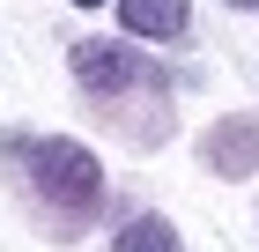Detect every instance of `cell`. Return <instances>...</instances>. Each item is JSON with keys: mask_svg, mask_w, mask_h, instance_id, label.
Instances as JSON below:
<instances>
[{"mask_svg": "<svg viewBox=\"0 0 259 252\" xmlns=\"http://www.w3.org/2000/svg\"><path fill=\"white\" fill-rule=\"evenodd\" d=\"M8 149L30 163V186H37L52 208H67V223H81V215H97L104 208V163L81 141H8Z\"/></svg>", "mask_w": 259, "mask_h": 252, "instance_id": "1", "label": "cell"}, {"mask_svg": "<svg viewBox=\"0 0 259 252\" xmlns=\"http://www.w3.org/2000/svg\"><path fill=\"white\" fill-rule=\"evenodd\" d=\"M74 75H81V89H89V97H119V89L148 82V59H141V52H126V45L89 38V45H74Z\"/></svg>", "mask_w": 259, "mask_h": 252, "instance_id": "2", "label": "cell"}, {"mask_svg": "<svg viewBox=\"0 0 259 252\" xmlns=\"http://www.w3.org/2000/svg\"><path fill=\"white\" fill-rule=\"evenodd\" d=\"M207 171L222 178H252L259 171V119H222V126H207Z\"/></svg>", "mask_w": 259, "mask_h": 252, "instance_id": "3", "label": "cell"}, {"mask_svg": "<svg viewBox=\"0 0 259 252\" xmlns=\"http://www.w3.org/2000/svg\"><path fill=\"white\" fill-rule=\"evenodd\" d=\"M119 22L134 38H178L185 30V0H119Z\"/></svg>", "mask_w": 259, "mask_h": 252, "instance_id": "4", "label": "cell"}, {"mask_svg": "<svg viewBox=\"0 0 259 252\" xmlns=\"http://www.w3.org/2000/svg\"><path fill=\"white\" fill-rule=\"evenodd\" d=\"M111 252H178V230H170L163 215H134V223L119 230V245H111Z\"/></svg>", "mask_w": 259, "mask_h": 252, "instance_id": "5", "label": "cell"}, {"mask_svg": "<svg viewBox=\"0 0 259 252\" xmlns=\"http://www.w3.org/2000/svg\"><path fill=\"white\" fill-rule=\"evenodd\" d=\"M74 8H104V0H74Z\"/></svg>", "mask_w": 259, "mask_h": 252, "instance_id": "6", "label": "cell"}, {"mask_svg": "<svg viewBox=\"0 0 259 252\" xmlns=\"http://www.w3.org/2000/svg\"><path fill=\"white\" fill-rule=\"evenodd\" d=\"M230 8H259V0H230Z\"/></svg>", "mask_w": 259, "mask_h": 252, "instance_id": "7", "label": "cell"}]
</instances>
